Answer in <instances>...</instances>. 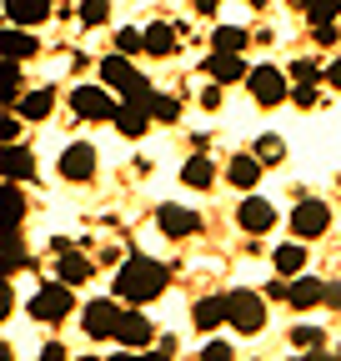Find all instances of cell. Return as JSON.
<instances>
[{
	"mask_svg": "<svg viewBox=\"0 0 341 361\" xmlns=\"http://www.w3.org/2000/svg\"><path fill=\"white\" fill-rule=\"evenodd\" d=\"M166 281H170V271H166L161 261H151V256H131V261L116 271V296H120V301H131V306H146V301H156V296L166 291Z\"/></svg>",
	"mask_w": 341,
	"mask_h": 361,
	"instance_id": "obj_1",
	"label": "cell"
},
{
	"mask_svg": "<svg viewBox=\"0 0 341 361\" xmlns=\"http://www.w3.org/2000/svg\"><path fill=\"white\" fill-rule=\"evenodd\" d=\"M101 80H106L111 90H120V101H151V96H156V90H151V80H146V75H141L131 61H125V51L101 61Z\"/></svg>",
	"mask_w": 341,
	"mask_h": 361,
	"instance_id": "obj_2",
	"label": "cell"
},
{
	"mask_svg": "<svg viewBox=\"0 0 341 361\" xmlns=\"http://www.w3.org/2000/svg\"><path fill=\"white\" fill-rule=\"evenodd\" d=\"M120 316H125L120 296H116V301H111V296H101V301H91V306L80 311V326H85V336H91V341H116Z\"/></svg>",
	"mask_w": 341,
	"mask_h": 361,
	"instance_id": "obj_3",
	"label": "cell"
},
{
	"mask_svg": "<svg viewBox=\"0 0 341 361\" xmlns=\"http://www.w3.org/2000/svg\"><path fill=\"white\" fill-rule=\"evenodd\" d=\"M116 96H111V85L101 90V85H80V90H70V111L80 116V121H116Z\"/></svg>",
	"mask_w": 341,
	"mask_h": 361,
	"instance_id": "obj_4",
	"label": "cell"
},
{
	"mask_svg": "<svg viewBox=\"0 0 341 361\" xmlns=\"http://www.w3.org/2000/svg\"><path fill=\"white\" fill-rule=\"evenodd\" d=\"M226 301H231V326L241 336H256V331L266 326V301L256 296V291H231Z\"/></svg>",
	"mask_w": 341,
	"mask_h": 361,
	"instance_id": "obj_5",
	"label": "cell"
},
{
	"mask_svg": "<svg viewBox=\"0 0 341 361\" xmlns=\"http://www.w3.org/2000/svg\"><path fill=\"white\" fill-rule=\"evenodd\" d=\"M30 316L35 322H61V316H70V281H51V286H40L30 296Z\"/></svg>",
	"mask_w": 341,
	"mask_h": 361,
	"instance_id": "obj_6",
	"label": "cell"
},
{
	"mask_svg": "<svg viewBox=\"0 0 341 361\" xmlns=\"http://www.w3.org/2000/svg\"><path fill=\"white\" fill-rule=\"evenodd\" d=\"M246 85H251L256 106H281V101H291V90H286V75H281L276 66H256V71L246 75Z\"/></svg>",
	"mask_w": 341,
	"mask_h": 361,
	"instance_id": "obj_7",
	"label": "cell"
},
{
	"mask_svg": "<svg viewBox=\"0 0 341 361\" xmlns=\"http://www.w3.org/2000/svg\"><path fill=\"white\" fill-rule=\"evenodd\" d=\"M326 226H331V206H326V201H316V196H311V201H296V211H291V231L302 236V241H316Z\"/></svg>",
	"mask_w": 341,
	"mask_h": 361,
	"instance_id": "obj_8",
	"label": "cell"
},
{
	"mask_svg": "<svg viewBox=\"0 0 341 361\" xmlns=\"http://www.w3.org/2000/svg\"><path fill=\"white\" fill-rule=\"evenodd\" d=\"M61 176L75 180V186H85V180L96 176V146H91V141H70V146L61 151Z\"/></svg>",
	"mask_w": 341,
	"mask_h": 361,
	"instance_id": "obj_9",
	"label": "cell"
},
{
	"mask_svg": "<svg viewBox=\"0 0 341 361\" xmlns=\"http://www.w3.org/2000/svg\"><path fill=\"white\" fill-rule=\"evenodd\" d=\"M236 226L246 236H266L271 226H276V206L271 201H261V196H246L241 201V211H236Z\"/></svg>",
	"mask_w": 341,
	"mask_h": 361,
	"instance_id": "obj_10",
	"label": "cell"
},
{
	"mask_svg": "<svg viewBox=\"0 0 341 361\" xmlns=\"http://www.w3.org/2000/svg\"><path fill=\"white\" fill-rule=\"evenodd\" d=\"M111 126L125 135V141H141V135H146V126H151V101H120Z\"/></svg>",
	"mask_w": 341,
	"mask_h": 361,
	"instance_id": "obj_11",
	"label": "cell"
},
{
	"mask_svg": "<svg viewBox=\"0 0 341 361\" xmlns=\"http://www.w3.org/2000/svg\"><path fill=\"white\" fill-rule=\"evenodd\" d=\"M151 336H156V331H151V316H146V311H136V306H131V311L120 316L116 341H120L125 351H146V346H151Z\"/></svg>",
	"mask_w": 341,
	"mask_h": 361,
	"instance_id": "obj_12",
	"label": "cell"
},
{
	"mask_svg": "<svg viewBox=\"0 0 341 361\" xmlns=\"http://www.w3.org/2000/svg\"><path fill=\"white\" fill-rule=\"evenodd\" d=\"M156 226H161L170 241H181V236H196V231H201V216L186 211V206H161V211H156Z\"/></svg>",
	"mask_w": 341,
	"mask_h": 361,
	"instance_id": "obj_13",
	"label": "cell"
},
{
	"mask_svg": "<svg viewBox=\"0 0 341 361\" xmlns=\"http://www.w3.org/2000/svg\"><path fill=\"white\" fill-rule=\"evenodd\" d=\"M206 75H211V80H221V85H236V80H246L251 71H246L241 51H211V61H206Z\"/></svg>",
	"mask_w": 341,
	"mask_h": 361,
	"instance_id": "obj_14",
	"label": "cell"
},
{
	"mask_svg": "<svg viewBox=\"0 0 341 361\" xmlns=\"http://www.w3.org/2000/svg\"><path fill=\"white\" fill-rule=\"evenodd\" d=\"M286 306H296V311L326 306V281H316V276H296V281H291V291H286Z\"/></svg>",
	"mask_w": 341,
	"mask_h": 361,
	"instance_id": "obj_15",
	"label": "cell"
},
{
	"mask_svg": "<svg viewBox=\"0 0 341 361\" xmlns=\"http://www.w3.org/2000/svg\"><path fill=\"white\" fill-rule=\"evenodd\" d=\"M40 51V40L30 35V25H11L6 35H0V56H6V61H30Z\"/></svg>",
	"mask_w": 341,
	"mask_h": 361,
	"instance_id": "obj_16",
	"label": "cell"
},
{
	"mask_svg": "<svg viewBox=\"0 0 341 361\" xmlns=\"http://www.w3.org/2000/svg\"><path fill=\"white\" fill-rule=\"evenodd\" d=\"M0 176L6 180H35V156L16 141H6V156H0Z\"/></svg>",
	"mask_w": 341,
	"mask_h": 361,
	"instance_id": "obj_17",
	"label": "cell"
},
{
	"mask_svg": "<svg viewBox=\"0 0 341 361\" xmlns=\"http://www.w3.org/2000/svg\"><path fill=\"white\" fill-rule=\"evenodd\" d=\"M56 256H61V261H56V276H61V281H70V286H80L85 276H91V261H85V256H80L75 246H66V241H56Z\"/></svg>",
	"mask_w": 341,
	"mask_h": 361,
	"instance_id": "obj_18",
	"label": "cell"
},
{
	"mask_svg": "<svg viewBox=\"0 0 341 361\" xmlns=\"http://www.w3.org/2000/svg\"><path fill=\"white\" fill-rule=\"evenodd\" d=\"M191 322H196V331H216L221 322H231V301H226V296H206V301H196Z\"/></svg>",
	"mask_w": 341,
	"mask_h": 361,
	"instance_id": "obj_19",
	"label": "cell"
},
{
	"mask_svg": "<svg viewBox=\"0 0 341 361\" xmlns=\"http://www.w3.org/2000/svg\"><path fill=\"white\" fill-rule=\"evenodd\" d=\"M261 166H266V161L256 156V151H251V156H231V166H226V180H231L236 191H251L256 180H261Z\"/></svg>",
	"mask_w": 341,
	"mask_h": 361,
	"instance_id": "obj_20",
	"label": "cell"
},
{
	"mask_svg": "<svg viewBox=\"0 0 341 361\" xmlns=\"http://www.w3.org/2000/svg\"><path fill=\"white\" fill-rule=\"evenodd\" d=\"M56 0H6V20L11 25H35V20H46L51 16Z\"/></svg>",
	"mask_w": 341,
	"mask_h": 361,
	"instance_id": "obj_21",
	"label": "cell"
},
{
	"mask_svg": "<svg viewBox=\"0 0 341 361\" xmlns=\"http://www.w3.org/2000/svg\"><path fill=\"white\" fill-rule=\"evenodd\" d=\"M181 180H186L191 191H211V186H216V166L206 161V151H196V156L181 166Z\"/></svg>",
	"mask_w": 341,
	"mask_h": 361,
	"instance_id": "obj_22",
	"label": "cell"
},
{
	"mask_svg": "<svg viewBox=\"0 0 341 361\" xmlns=\"http://www.w3.org/2000/svg\"><path fill=\"white\" fill-rule=\"evenodd\" d=\"M16 111H20L25 121H46V116L56 111V96H51L46 85H40V90H25V96L16 101Z\"/></svg>",
	"mask_w": 341,
	"mask_h": 361,
	"instance_id": "obj_23",
	"label": "cell"
},
{
	"mask_svg": "<svg viewBox=\"0 0 341 361\" xmlns=\"http://www.w3.org/2000/svg\"><path fill=\"white\" fill-rule=\"evenodd\" d=\"M271 266H276V276H302V266H306V251H302V236H296L291 246H281V251L271 256Z\"/></svg>",
	"mask_w": 341,
	"mask_h": 361,
	"instance_id": "obj_24",
	"label": "cell"
},
{
	"mask_svg": "<svg viewBox=\"0 0 341 361\" xmlns=\"http://www.w3.org/2000/svg\"><path fill=\"white\" fill-rule=\"evenodd\" d=\"M146 51L151 56H170V51H176V30H170L166 20H151L146 25Z\"/></svg>",
	"mask_w": 341,
	"mask_h": 361,
	"instance_id": "obj_25",
	"label": "cell"
},
{
	"mask_svg": "<svg viewBox=\"0 0 341 361\" xmlns=\"http://www.w3.org/2000/svg\"><path fill=\"white\" fill-rule=\"evenodd\" d=\"M246 30L241 25H216V30H211V45H216V51H246Z\"/></svg>",
	"mask_w": 341,
	"mask_h": 361,
	"instance_id": "obj_26",
	"label": "cell"
},
{
	"mask_svg": "<svg viewBox=\"0 0 341 361\" xmlns=\"http://www.w3.org/2000/svg\"><path fill=\"white\" fill-rule=\"evenodd\" d=\"M20 266H25V246H20V226H6V271L16 276Z\"/></svg>",
	"mask_w": 341,
	"mask_h": 361,
	"instance_id": "obj_27",
	"label": "cell"
},
{
	"mask_svg": "<svg viewBox=\"0 0 341 361\" xmlns=\"http://www.w3.org/2000/svg\"><path fill=\"white\" fill-rule=\"evenodd\" d=\"M25 221V196H20V180H6V226Z\"/></svg>",
	"mask_w": 341,
	"mask_h": 361,
	"instance_id": "obj_28",
	"label": "cell"
},
{
	"mask_svg": "<svg viewBox=\"0 0 341 361\" xmlns=\"http://www.w3.org/2000/svg\"><path fill=\"white\" fill-rule=\"evenodd\" d=\"M291 346H296V351H311V356H316V351L326 346V331H316V326H296V331H291Z\"/></svg>",
	"mask_w": 341,
	"mask_h": 361,
	"instance_id": "obj_29",
	"label": "cell"
},
{
	"mask_svg": "<svg viewBox=\"0 0 341 361\" xmlns=\"http://www.w3.org/2000/svg\"><path fill=\"white\" fill-rule=\"evenodd\" d=\"M80 25H106L111 20V0H80Z\"/></svg>",
	"mask_w": 341,
	"mask_h": 361,
	"instance_id": "obj_30",
	"label": "cell"
},
{
	"mask_svg": "<svg viewBox=\"0 0 341 361\" xmlns=\"http://www.w3.org/2000/svg\"><path fill=\"white\" fill-rule=\"evenodd\" d=\"M151 116L166 121V126H170V121H181V101H176V96H151Z\"/></svg>",
	"mask_w": 341,
	"mask_h": 361,
	"instance_id": "obj_31",
	"label": "cell"
},
{
	"mask_svg": "<svg viewBox=\"0 0 341 361\" xmlns=\"http://www.w3.org/2000/svg\"><path fill=\"white\" fill-rule=\"evenodd\" d=\"M256 156H261V161H271V166H276V161L286 156V146H281V135H261V141H256Z\"/></svg>",
	"mask_w": 341,
	"mask_h": 361,
	"instance_id": "obj_32",
	"label": "cell"
},
{
	"mask_svg": "<svg viewBox=\"0 0 341 361\" xmlns=\"http://www.w3.org/2000/svg\"><path fill=\"white\" fill-rule=\"evenodd\" d=\"M291 106L311 111V106H316V80H296V90H291Z\"/></svg>",
	"mask_w": 341,
	"mask_h": 361,
	"instance_id": "obj_33",
	"label": "cell"
},
{
	"mask_svg": "<svg viewBox=\"0 0 341 361\" xmlns=\"http://www.w3.org/2000/svg\"><path fill=\"white\" fill-rule=\"evenodd\" d=\"M291 80H321V71H316V61H291V71H286Z\"/></svg>",
	"mask_w": 341,
	"mask_h": 361,
	"instance_id": "obj_34",
	"label": "cell"
},
{
	"mask_svg": "<svg viewBox=\"0 0 341 361\" xmlns=\"http://www.w3.org/2000/svg\"><path fill=\"white\" fill-rule=\"evenodd\" d=\"M231 356H236V351H231L226 341H211V346L201 351V361H231Z\"/></svg>",
	"mask_w": 341,
	"mask_h": 361,
	"instance_id": "obj_35",
	"label": "cell"
},
{
	"mask_svg": "<svg viewBox=\"0 0 341 361\" xmlns=\"http://www.w3.org/2000/svg\"><path fill=\"white\" fill-rule=\"evenodd\" d=\"M201 106H206V111H216V106H221V80H211V85L201 90Z\"/></svg>",
	"mask_w": 341,
	"mask_h": 361,
	"instance_id": "obj_36",
	"label": "cell"
},
{
	"mask_svg": "<svg viewBox=\"0 0 341 361\" xmlns=\"http://www.w3.org/2000/svg\"><path fill=\"white\" fill-rule=\"evenodd\" d=\"M316 40H321V45H336V25L321 20V25H316Z\"/></svg>",
	"mask_w": 341,
	"mask_h": 361,
	"instance_id": "obj_37",
	"label": "cell"
},
{
	"mask_svg": "<svg viewBox=\"0 0 341 361\" xmlns=\"http://www.w3.org/2000/svg\"><path fill=\"white\" fill-rule=\"evenodd\" d=\"M40 361H66V346H61V341H51L46 351H40Z\"/></svg>",
	"mask_w": 341,
	"mask_h": 361,
	"instance_id": "obj_38",
	"label": "cell"
},
{
	"mask_svg": "<svg viewBox=\"0 0 341 361\" xmlns=\"http://www.w3.org/2000/svg\"><path fill=\"white\" fill-rule=\"evenodd\" d=\"M326 306H331V311H341V286H326Z\"/></svg>",
	"mask_w": 341,
	"mask_h": 361,
	"instance_id": "obj_39",
	"label": "cell"
},
{
	"mask_svg": "<svg viewBox=\"0 0 341 361\" xmlns=\"http://www.w3.org/2000/svg\"><path fill=\"white\" fill-rule=\"evenodd\" d=\"M326 80H331V85L341 90V61H331V71H326Z\"/></svg>",
	"mask_w": 341,
	"mask_h": 361,
	"instance_id": "obj_40",
	"label": "cell"
},
{
	"mask_svg": "<svg viewBox=\"0 0 341 361\" xmlns=\"http://www.w3.org/2000/svg\"><path fill=\"white\" fill-rule=\"evenodd\" d=\"M216 6H221V0H196V11H201V16H211Z\"/></svg>",
	"mask_w": 341,
	"mask_h": 361,
	"instance_id": "obj_41",
	"label": "cell"
},
{
	"mask_svg": "<svg viewBox=\"0 0 341 361\" xmlns=\"http://www.w3.org/2000/svg\"><path fill=\"white\" fill-rule=\"evenodd\" d=\"M336 16H341V0H336Z\"/></svg>",
	"mask_w": 341,
	"mask_h": 361,
	"instance_id": "obj_42",
	"label": "cell"
},
{
	"mask_svg": "<svg viewBox=\"0 0 341 361\" xmlns=\"http://www.w3.org/2000/svg\"><path fill=\"white\" fill-rule=\"evenodd\" d=\"M336 186H341V180H336Z\"/></svg>",
	"mask_w": 341,
	"mask_h": 361,
	"instance_id": "obj_43",
	"label": "cell"
}]
</instances>
